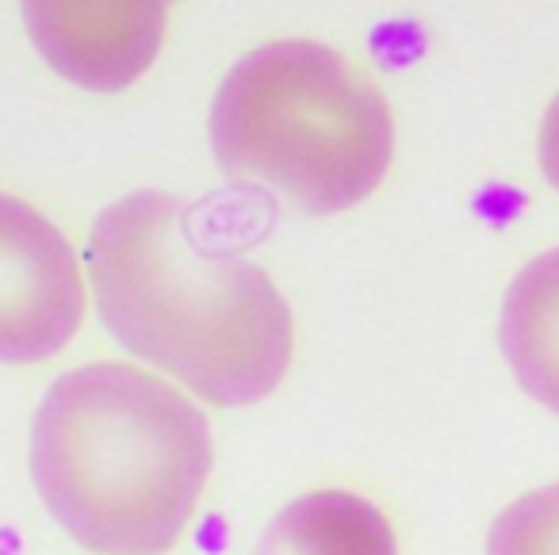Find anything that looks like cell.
<instances>
[{
  "label": "cell",
  "instance_id": "3957f363",
  "mask_svg": "<svg viewBox=\"0 0 559 555\" xmlns=\"http://www.w3.org/2000/svg\"><path fill=\"white\" fill-rule=\"evenodd\" d=\"M211 146L230 177H261L314 215L380 188L395 154L391 108L337 50L272 43L246 55L211 104Z\"/></svg>",
  "mask_w": 559,
  "mask_h": 555
},
{
  "label": "cell",
  "instance_id": "8992f818",
  "mask_svg": "<svg viewBox=\"0 0 559 555\" xmlns=\"http://www.w3.org/2000/svg\"><path fill=\"white\" fill-rule=\"evenodd\" d=\"M498 341L525 394L559 414V249L540 253L513 276Z\"/></svg>",
  "mask_w": 559,
  "mask_h": 555
},
{
  "label": "cell",
  "instance_id": "7a4b0ae2",
  "mask_svg": "<svg viewBox=\"0 0 559 555\" xmlns=\"http://www.w3.org/2000/svg\"><path fill=\"white\" fill-rule=\"evenodd\" d=\"M207 417L127 364L55 379L32 422V475L55 521L96 555H165L211 475Z\"/></svg>",
  "mask_w": 559,
  "mask_h": 555
},
{
  "label": "cell",
  "instance_id": "5b68a950",
  "mask_svg": "<svg viewBox=\"0 0 559 555\" xmlns=\"http://www.w3.org/2000/svg\"><path fill=\"white\" fill-rule=\"evenodd\" d=\"M169 0H24L35 50L66 81L119 93L154 66Z\"/></svg>",
  "mask_w": 559,
  "mask_h": 555
},
{
  "label": "cell",
  "instance_id": "6da1fadb",
  "mask_svg": "<svg viewBox=\"0 0 559 555\" xmlns=\"http://www.w3.org/2000/svg\"><path fill=\"white\" fill-rule=\"evenodd\" d=\"M96 310L119 345L215 406H249L292 364V310L264 269L207 253L188 211L134 192L100 211L88 238Z\"/></svg>",
  "mask_w": 559,
  "mask_h": 555
},
{
  "label": "cell",
  "instance_id": "ba28073f",
  "mask_svg": "<svg viewBox=\"0 0 559 555\" xmlns=\"http://www.w3.org/2000/svg\"><path fill=\"white\" fill-rule=\"evenodd\" d=\"M487 555H559V483L506 506L490 524Z\"/></svg>",
  "mask_w": 559,
  "mask_h": 555
},
{
  "label": "cell",
  "instance_id": "277c9868",
  "mask_svg": "<svg viewBox=\"0 0 559 555\" xmlns=\"http://www.w3.org/2000/svg\"><path fill=\"white\" fill-rule=\"evenodd\" d=\"M85 318V280L66 234L35 208L0 196V361L62 353Z\"/></svg>",
  "mask_w": 559,
  "mask_h": 555
},
{
  "label": "cell",
  "instance_id": "9c48e42d",
  "mask_svg": "<svg viewBox=\"0 0 559 555\" xmlns=\"http://www.w3.org/2000/svg\"><path fill=\"white\" fill-rule=\"evenodd\" d=\"M540 169L548 185L559 192V96L548 104V116H544L540 127Z\"/></svg>",
  "mask_w": 559,
  "mask_h": 555
},
{
  "label": "cell",
  "instance_id": "30bf717a",
  "mask_svg": "<svg viewBox=\"0 0 559 555\" xmlns=\"http://www.w3.org/2000/svg\"><path fill=\"white\" fill-rule=\"evenodd\" d=\"M169 4H173V0H169Z\"/></svg>",
  "mask_w": 559,
  "mask_h": 555
},
{
  "label": "cell",
  "instance_id": "52a82bcc",
  "mask_svg": "<svg viewBox=\"0 0 559 555\" xmlns=\"http://www.w3.org/2000/svg\"><path fill=\"white\" fill-rule=\"evenodd\" d=\"M253 555H399L388 517L353 491H314L280 509Z\"/></svg>",
  "mask_w": 559,
  "mask_h": 555
}]
</instances>
